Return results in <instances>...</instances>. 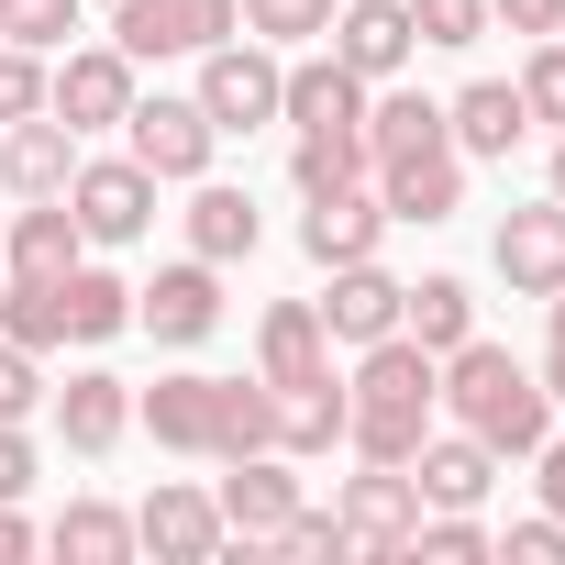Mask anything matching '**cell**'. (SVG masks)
Returning a JSON list of instances; mask_svg holds the SVG:
<instances>
[{"label": "cell", "mask_w": 565, "mask_h": 565, "mask_svg": "<svg viewBox=\"0 0 565 565\" xmlns=\"http://www.w3.org/2000/svg\"><path fill=\"white\" fill-rule=\"evenodd\" d=\"M67 211H78V233H89L100 255H111V244H145V233H156V167H134V156H78Z\"/></svg>", "instance_id": "52a82bcc"}, {"label": "cell", "mask_w": 565, "mask_h": 565, "mask_svg": "<svg viewBox=\"0 0 565 565\" xmlns=\"http://www.w3.org/2000/svg\"><path fill=\"white\" fill-rule=\"evenodd\" d=\"M178 222H189V255H211V266H244L255 233H266L255 200H244L233 178H189V211H178Z\"/></svg>", "instance_id": "d4e9b609"}, {"label": "cell", "mask_w": 565, "mask_h": 565, "mask_svg": "<svg viewBox=\"0 0 565 565\" xmlns=\"http://www.w3.org/2000/svg\"><path fill=\"white\" fill-rule=\"evenodd\" d=\"M134 333H156L167 355L211 344V333H222V266H211V255H178V266H156L145 289H134Z\"/></svg>", "instance_id": "9c48e42d"}, {"label": "cell", "mask_w": 565, "mask_h": 565, "mask_svg": "<svg viewBox=\"0 0 565 565\" xmlns=\"http://www.w3.org/2000/svg\"><path fill=\"white\" fill-rule=\"evenodd\" d=\"M0 255H12L0 277H67V266L89 255V233H78V211H67V200H23L12 222H0Z\"/></svg>", "instance_id": "7402d4cb"}, {"label": "cell", "mask_w": 565, "mask_h": 565, "mask_svg": "<svg viewBox=\"0 0 565 565\" xmlns=\"http://www.w3.org/2000/svg\"><path fill=\"white\" fill-rule=\"evenodd\" d=\"M111 333H134V289H122V277L111 266H67V344H111Z\"/></svg>", "instance_id": "f546056e"}, {"label": "cell", "mask_w": 565, "mask_h": 565, "mask_svg": "<svg viewBox=\"0 0 565 565\" xmlns=\"http://www.w3.org/2000/svg\"><path fill=\"white\" fill-rule=\"evenodd\" d=\"M543 311H554V322H543V366H532V377H543V399L565 411V289H554Z\"/></svg>", "instance_id": "7bdbcfd3"}, {"label": "cell", "mask_w": 565, "mask_h": 565, "mask_svg": "<svg viewBox=\"0 0 565 565\" xmlns=\"http://www.w3.org/2000/svg\"><path fill=\"white\" fill-rule=\"evenodd\" d=\"M277 78H289V56L277 45H255V34H222V45H200V111L222 122V134H255V122H277Z\"/></svg>", "instance_id": "277c9868"}, {"label": "cell", "mask_w": 565, "mask_h": 565, "mask_svg": "<svg viewBox=\"0 0 565 565\" xmlns=\"http://www.w3.org/2000/svg\"><path fill=\"white\" fill-rule=\"evenodd\" d=\"M532 488H543V510L565 521V433H543V444H532Z\"/></svg>", "instance_id": "f6af8a7d"}, {"label": "cell", "mask_w": 565, "mask_h": 565, "mask_svg": "<svg viewBox=\"0 0 565 565\" xmlns=\"http://www.w3.org/2000/svg\"><path fill=\"white\" fill-rule=\"evenodd\" d=\"M134 89H145V78H134V56H122V45H67V56H56V78H45V111L89 145V134H122Z\"/></svg>", "instance_id": "8992f818"}, {"label": "cell", "mask_w": 565, "mask_h": 565, "mask_svg": "<svg viewBox=\"0 0 565 565\" xmlns=\"http://www.w3.org/2000/svg\"><path fill=\"white\" fill-rule=\"evenodd\" d=\"M366 89H388L411 56H422V34H411V0H333V34H322Z\"/></svg>", "instance_id": "7c38bea8"}, {"label": "cell", "mask_w": 565, "mask_h": 565, "mask_svg": "<svg viewBox=\"0 0 565 565\" xmlns=\"http://www.w3.org/2000/svg\"><path fill=\"white\" fill-rule=\"evenodd\" d=\"M433 377H444V355H422L411 333H377V344H355V377H344V444L366 455V466H411L422 455V433L444 422V399H433Z\"/></svg>", "instance_id": "6da1fadb"}, {"label": "cell", "mask_w": 565, "mask_h": 565, "mask_svg": "<svg viewBox=\"0 0 565 565\" xmlns=\"http://www.w3.org/2000/svg\"><path fill=\"white\" fill-rule=\"evenodd\" d=\"M277 122H289V134H333V122H366V78H355L333 45H311V56H289V78H277Z\"/></svg>", "instance_id": "e0dca14e"}, {"label": "cell", "mask_w": 565, "mask_h": 565, "mask_svg": "<svg viewBox=\"0 0 565 565\" xmlns=\"http://www.w3.org/2000/svg\"><path fill=\"white\" fill-rule=\"evenodd\" d=\"M222 34H244V0H111V45H122L134 67L200 56V45H222Z\"/></svg>", "instance_id": "5b68a950"}, {"label": "cell", "mask_w": 565, "mask_h": 565, "mask_svg": "<svg viewBox=\"0 0 565 565\" xmlns=\"http://www.w3.org/2000/svg\"><path fill=\"white\" fill-rule=\"evenodd\" d=\"M67 34H78V0H0V45L67 56Z\"/></svg>", "instance_id": "e575fe53"}, {"label": "cell", "mask_w": 565, "mask_h": 565, "mask_svg": "<svg viewBox=\"0 0 565 565\" xmlns=\"http://www.w3.org/2000/svg\"><path fill=\"white\" fill-rule=\"evenodd\" d=\"M510 89H521V111H532L543 134H565V34H543V45L521 56V78H510Z\"/></svg>", "instance_id": "d590c367"}, {"label": "cell", "mask_w": 565, "mask_h": 565, "mask_svg": "<svg viewBox=\"0 0 565 565\" xmlns=\"http://www.w3.org/2000/svg\"><path fill=\"white\" fill-rule=\"evenodd\" d=\"M499 277L510 300H554L565 289V200H532V211H499Z\"/></svg>", "instance_id": "2e32d148"}, {"label": "cell", "mask_w": 565, "mask_h": 565, "mask_svg": "<svg viewBox=\"0 0 565 565\" xmlns=\"http://www.w3.org/2000/svg\"><path fill=\"white\" fill-rule=\"evenodd\" d=\"M444 134H455V156H510V145L532 134V111H521L510 78H466V89L444 100Z\"/></svg>", "instance_id": "cb8c5ba5"}, {"label": "cell", "mask_w": 565, "mask_h": 565, "mask_svg": "<svg viewBox=\"0 0 565 565\" xmlns=\"http://www.w3.org/2000/svg\"><path fill=\"white\" fill-rule=\"evenodd\" d=\"M499 554H510V565H565V521H554V510H532V521H510V532H499Z\"/></svg>", "instance_id": "60d3db41"}, {"label": "cell", "mask_w": 565, "mask_h": 565, "mask_svg": "<svg viewBox=\"0 0 565 565\" xmlns=\"http://www.w3.org/2000/svg\"><path fill=\"white\" fill-rule=\"evenodd\" d=\"M122 156L134 167H156V189H189V178H211V156H222V122L189 100V89H134V111H122Z\"/></svg>", "instance_id": "3957f363"}, {"label": "cell", "mask_w": 565, "mask_h": 565, "mask_svg": "<svg viewBox=\"0 0 565 565\" xmlns=\"http://www.w3.org/2000/svg\"><path fill=\"white\" fill-rule=\"evenodd\" d=\"M333 289L311 300L322 311V333L333 344H377V333H399V300H411V277H388L377 255H355V266H322Z\"/></svg>", "instance_id": "9a60e30c"}, {"label": "cell", "mask_w": 565, "mask_h": 565, "mask_svg": "<svg viewBox=\"0 0 565 565\" xmlns=\"http://www.w3.org/2000/svg\"><path fill=\"white\" fill-rule=\"evenodd\" d=\"M0 333L23 355H67V277H0Z\"/></svg>", "instance_id": "484cf974"}, {"label": "cell", "mask_w": 565, "mask_h": 565, "mask_svg": "<svg viewBox=\"0 0 565 565\" xmlns=\"http://www.w3.org/2000/svg\"><path fill=\"white\" fill-rule=\"evenodd\" d=\"M45 411H56V433H67V455H111V444L134 433V388H122L111 366H78L67 388H45Z\"/></svg>", "instance_id": "44dd1931"}, {"label": "cell", "mask_w": 565, "mask_h": 565, "mask_svg": "<svg viewBox=\"0 0 565 565\" xmlns=\"http://www.w3.org/2000/svg\"><path fill=\"white\" fill-rule=\"evenodd\" d=\"M277 554H289V565H344L355 543H344V521H333V510H311V499H300L289 521H277Z\"/></svg>", "instance_id": "8d00e7d4"}, {"label": "cell", "mask_w": 565, "mask_h": 565, "mask_svg": "<svg viewBox=\"0 0 565 565\" xmlns=\"http://www.w3.org/2000/svg\"><path fill=\"white\" fill-rule=\"evenodd\" d=\"M366 178V122H333V134H300L289 145V189L322 200V189H355Z\"/></svg>", "instance_id": "4dcf8cb0"}, {"label": "cell", "mask_w": 565, "mask_h": 565, "mask_svg": "<svg viewBox=\"0 0 565 565\" xmlns=\"http://www.w3.org/2000/svg\"><path fill=\"white\" fill-rule=\"evenodd\" d=\"M34 411H45V355H23L0 333V422H34Z\"/></svg>", "instance_id": "ab89813d"}, {"label": "cell", "mask_w": 565, "mask_h": 565, "mask_svg": "<svg viewBox=\"0 0 565 565\" xmlns=\"http://www.w3.org/2000/svg\"><path fill=\"white\" fill-rule=\"evenodd\" d=\"M255 377L289 399V388H311V377H333V333H322V311L311 300H277L266 322H255Z\"/></svg>", "instance_id": "d6986e66"}, {"label": "cell", "mask_w": 565, "mask_h": 565, "mask_svg": "<svg viewBox=\"0 0 565 565\" xmlns=\"http://www.w3.org/2000/svg\"><path fill=\"white\" fill-rule=\"evenodd\" d=\"M333 521H344V543H355L366 565H411L422 477H411V466H366V477H344V488H333Z\"/></svg>", "instance_id": "ba28073f"}, {"label": "cell", "mask_w": 565, "mask_h": 565, "mask_svg": "<svg viewBox=\"0 0 565 565\" xmlns=\"http://www.w3.org/2000/svg\"><path fill=\"white\" fill-rule=\"evenodd\" d=\"M45 543H56L67 565H122V554H134V510H111V499H67V510L45 521Z\"/></svg>", "instance_id": "f1b7e54d"}, {"label": "cell", "mask_w": 565, "mask_h": 565, "mask_svg": "<svg viewBox=\"0 0 565 565\" xmlns=\"http://www.w3.org/2000/svg\"><path fill=\"white\" fill-rule=\"evenodd\" d=\"M344 411H355V399H344V377L289 388V399H277V455H300V466H311V455H333V444H344Z\"/></svg>", "instance_id": "4316f807"}, {"label": "cell", "mask_w": 565, "mask_h": 565, "mask_svg": "<svg viewBox=\"0 0 565 565\" xmlns=\"http://www.w3.org/2000/svg\"><path fill=\"white\" fill-rule=\"evenodd\" d=\"M244 34L255 45H322L333 34V0H244Z\"/></svg>", "instance_id": "836d02e7"}, {"label": "cell", "mask_w": 565, "mask_h": 565, "mask_svg": "<svg viewBox=\"0 0 565 565\" xmlns=\"http://www.w3.org/2000/svg\"><path fill=\"white\" fill-rule=\"evenodd\" d=\"M488 23H499V34H532V45H543V34H565V0H488Z\"/></svg>", "instance_id": "b9f144b4"}, {"label": "cell", "mask_w": 565, "mask_h": 565, "mask_svg": "<svg viewBox=\"0 0 565 565\" xmlns=\"http://www.w3.org/2000/svg\"><path fill=\"white\" fill-rule=\"evenodd\" d=\"M134 422H145V433H156L167 455H211V444H222V377L178 366V377L134 388Z\"/></svg>", "instance_id": "ac0fdd59"}, {"label": "cell", "mask_w": 565, "mask_h": 565, "mask_svg": "<svg viewBox=\"0 0 565 565\" xmlns=\"http://www.w3.org/2000/svg\"><path fill=\"white\" fill-rule=\"evenodd\" d=\"M67 178H78V134L56 111L0 122V189H12V200H67Z\"/></svg>", "instance_id": "ffe728a7"}, {"label": "cell", "mask_w": 565, "mask_h": 565, "mask_svg": "<svg viewBox=\"0 0 565 565\" xmlns=\"http://www.w3.org/2000/svg\"><path fill=\"white\" fill-rule=\"evenodd\" d=\"M433 399H444V422H455V433H477L499 466H510V455L532 466V444L554 433V399H543V377H532L510 344H488V333H466V344L444 355Z\"/></svg>", "instance_id": "7a4b0ae2"}, {"label": "cell", "mask_w": 565, "mask_h": 565, "mask_svg": "<svg viewBox=\"0 0 565 565\" xmlns=\"http://www.w3.org/2000/svg\"><path fill=\"white\" fill-rule=\"evenodd\" d=\"M0 266H12V255H0Z\"/></svg>", "instance_id": "c3c4849f"}, {"label": "cell", "mask_w": 565, "mask_h": 565, "mask_svg": "<svg viewBox=\"0 0 565 565\" xmlns=\"http://www.w3.org/2000/svg\"><path fill=\"white\" fill-rule=\"evenodd\" d=\"M399 333H411L422 355H455V344L477 333V289H466V277H422V289L399 300Z\"/></svg>", "instance_id": "83f0119b"}, {"label": "cell", "mask_w": 565, "mask_h": 565, "mask_svg": "<svg viewBox=\"0 0 565 565\" xmlns=\"http://www.w3.org/2000/svg\"><path fill=\"white\" fill-rule=\"evenodd\" d=\"M266 444H277V388L266 377H222V444H211V466L266 455Z\"/></svg>", "instance_id": "1f68e13d"}, {"label": "cell", "mask_w": 565, "mask_h": 565, "mask_svg": "<svg viewBox=\"0 0 565 565\" xmlns=\"http://www.w3.org/2000/svg\"><path fill=\"white\" fill-rule=\"evenodd\" d=\"M366 178H377L388 222H455V211H466V156H455V134H433V145H399V156H377Z\"/></svg>", "instance_id": "30bf717a"}, {"label": "cell", "mask_w": 565, "mask_h": 565, "mask_svg": "<svg viewBox=\"0 0 565 565\" xmlns=\"http://www.w3.org/2000/svg\"><path fill=\"white\" fill-rule=\"evenodd\" d=\"M45 78H56V67H45L34 45H0V122H34V111H45Z\"/></svg>", "instance_id": "f35d334b"}, {"label": "cell", "mask_w": 565, "mask_h": 565, "mask_svg": "<svg viewBox=\"0 0 565 565\" xmlns=\"http://www.w3.org/2000/svg\"><path fill=\"white\" fill-rule=\"evenodd\" d=\"M34 554V521H23V499H0V565H23Z\"/></svg>", "instance_id": "bcb514c9"}, {"label": "cell", "mask_w": 565, "mask_h": 565, "mask_svg": "<svg viewBox=\"0 0 565 565\" xmlns=\"http://www.w3.org/2000/svg\"><path fill=\"white\" fill-rule=\"evenodd\" d=\"M211 499H222V532L233 543H277V521L300 510V455H277V444L266 455H233Z\"/></svg>", "instance_id": "8fae6325"}, {"label": "cell", "mask_w": 565, "mask_h": 565, "mask_svg": "<svg viewBox=\"0 0 565 565\" xmlns=\"http://www.w3.org/2000/svg\"><path fill=\"white\" fill-rule=\"evenodd\" d=\"M233 532H222V499L211 488H156L145 510H134V554H156V565H211Z\"/></svg>", "instance_id": "5bb4252c"}, {"label": "cell", "mask_w": 565, "mask_h": 565, "mask_svg": "<svg viewBox=\"0 0 565 565\" xmlns=\"http://www.w3.org/2000/svg\"><path fill=\"white\" fill-rule=\"evenodd\" d=\"M377 244H388V200H377V178L300 200V255H311V266H355V255H377Z\"/></svg>", "instance_id": "4fadbf2b"}, {"label": "cell", "mask_w": 565, "mask_h": 565, "mask_svg": "<svg viewBox=\"0 0 565 565\" xmlns=\"http://www.w3.org/2000/svg\"><path fill=\"white\" fill-rule=\"evenodd\" d=\"M23 488H34V433L0 422V499H23Z\"/></svg>", "instance_id": "ee69618b"}, {"label": "cell", "mask_w": 565, "mask_h": 565, "mask_svg": "<svg viewBox=\"0 0 565 565\" xmlns=\"http://www.w3.org/2000/svg\"><path fill=\"white\" fill-rule=\"evenodd\" d=\"M411 554H433V565H477V554H499V532H488L477 510H422V521H411Z\"/></svg>", "instance_id": "d6a6232c"}, {"label": "cell", "mask_w": 565, "mask_h": 565, "mask_svg": "<svg viewBox=\"0 0 565 565\" xmlns=\"http://www.w3.org/2000/svg\"><path fill=\"white\" fill-rule=\"evenodd\" d=\"M543 200H565V134H554V189H543Z\"/></svg>", "instance_id": "7dc6e473"}, {"label": "cell", "mask_w": 565, "mask_h": 565, "mask_svg": "<svg viewBox=\"0 0 565 565\" xmlns=\"http://www.w3.org/2000/svg\"><path fill=\"white\" fill-rule=\"evenodd\" d=\"M411 34L444 45V56H466V45L488 34V0H411Z\"/></svg>", "instance_id": "74e56055"}, {"label": "cell", "mask_w": 565, "mask_h": 565, "mask_svg": "<svg viewBox=\"0 0 565 565\" xmlns=\"http://www.w3.org/2000/svg\"><path fill=\"white\" fill-rule=\"evenodd\" d=\"M411 477H422V510H477V499L499 488V455H488L477 433H422Z\"/></svg>", "instance_id": "603a6c76"}]
</instances>
